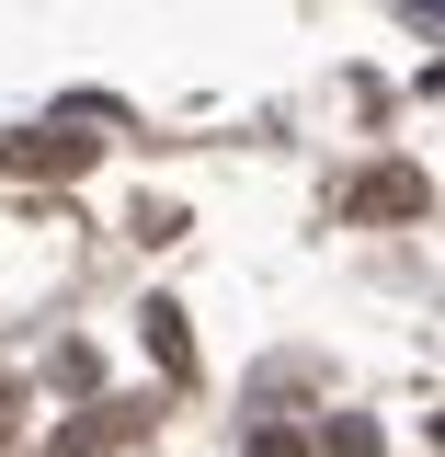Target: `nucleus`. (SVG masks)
<instances>
[{
    "instance_id": "obj_1",
    "label": "nucleus",
    "mask_w": 445,
    "mask_h": 457,
    "mask_svg": "<svg viewBox=\"0 0 445 457\" xmlns=\"http://www.w3.org/2000/svg\"><path fill=\"white\" fill-rule=\"evenodd\" d=\"M423 206H434V183H423L411 161H377V171H354V183H342V218H354V228H377V218H423Z\"/></svg>"
},
{
    "instance_id": "obj_2",
    "label": "nucleus",
    "mask_w": 445,
    "mask_h": 457,
    "mask_svg": "<svg viewBox=\"0 0 445 457\" xmlns=\"http://www.w3.org/2000/svg\"><path fill=\"white\" fill-rule=\"evenodd\" d=\"M0 161L23 171V183H46V171H92V137H12Z\"/></svg>"
},
{
    "instance_id": "obj_3",
    "label": "nucleus",
    "mask_w": 445,
    "mask_h": 457,
    "mask_svg": "<svg viewBox=\"0 0 445 457\" xmlns=\"http://www.w3.org/2000/svg\"><path fill=\"white\" fill-rule=\"evenodd\" d=\"M149 320V354H161L171 378H194V332H183V309H137Z\"/></svg>"
},
{
    "instance_id": "obj_4",
    "label": "nucleus",
    "mask_w": 445,
    "mask_h": 457,
    "mask_svg": "<svg viewBox=\"0 0 445 457\" xmlns=\"http://www.w3.org/2000/svg\"><path fill=\"white\" fill-rule=\"evenodd\" d=\"M126 435H137V411H103V423H69V435H57V457H92V446H126Z\"/></svg>"
},
{
    "instance_id": "obj_5",
    "label": "nucleus",
    "mask_w": 445,
    "mask_h": 457,
    "mask_svg": "<svg viewBox=\"0 0 445 457\" xmlns=\"http://www.w3.org/2000/svg\"><path fill=\"white\" fill-rule=\"evenodd\" d=\"M251 457H309V446H297L285 423H263V435H251Z\"/></svg>"
},
{
    "instance_id": "obj_6",
    "label": "nucleus",
    "mask_w": 445,
    "mask_h": 457,
    "mask_svg": "<svg viewBox=\"0 0 445 457\" xmlns=\"http://www.w3.org/2000/svg\"><path fill=\"white\" fill-rule=\"evenodd\" d=\"M0 423H12V389H0Z\"/></svg>"
},
{
    "instance_id": "obj_7",
    "label": "nucleus",
    "mask_w": 445,
    "mask_h": 457,
    "mask_svg": "<svg viewBox=\"0 0 445 457\" xmlns=\"http://www.w3.org/2000/svg\"><path fill=\"white\" fill-rule=\"evenodd\" d=\"M434 446H445V411H434Z\"/></svg>"
}]
</instances>
